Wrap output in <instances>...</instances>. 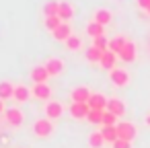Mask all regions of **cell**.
<instances>
[{"instance_id": "cell-21", "label": "cell", "mask_w": 150, "mask_h": 148, "mask_svg": "<svg viewBox=\"0 0 150 148\" xmlns=\"http://www.w3.org/2000/svg\"><path fill=\"white\" fill-rule=\"evenodd\" d=\"M101 136L105 138V142L113 144V142L119 138V134H117V125H103V127H101Z\"/></svg>"}, {"instance_id": "cell-35", "label": "cell", "mask_w": 150, "mask_h": 148, "mask_svg": "<svg viewBox=\"0 0 150 148\" xmlns=\"http://www.w3.org/2000/svg\"><path fill=\"white\" fill-rule=\"evenodd\" d=\"M148 15H150V8H148Z\"/></svg>"}, {"instance_id": "cell-22", "label": "cell", "mask_w": 150, "mask_h": 148, "mask_svg": "<svg viewBox=\"0 0 150 148\" xmlns=\"http://www.w3.org/2000/svg\"><path fill=\"white\" fill-rule=\"evenodd\" d=\"M64 43H66V50H70V52H78V50H82V37L76 35V33H72Z\"/></svg>"}, {"instance_id": "cell-11", "label": "cell", "mask_w": 150, "mask_h": 148, "mask_svg": "<svg viewBox=\"0 0 150 148\" xmlns=\"http://www.w3.org/2000/svg\"><path fill=\"white\" fill-rule=\"evenodd\" d=\"M117 54L115 52H111V50H105V54H103V58H101V68H105L107 72H111L113 68H115V64H117Z\"/></svg>"}, {"instance_id": "cell-32", "label": "cell", "mask_w": 150, "mask_h": 148, "mask_svg": "<svg viewBox=\"0 0 150 148\" xmlns=\"http://www.w3.org/2000/svg\"><path fill=\"white\" fill-rule=\"evenodd\" d=\"M138 6L144 8V11H148L150 8V0H138Z\"/></svg>"}, {"instance_id": "cell-33", "label": "cell", "mask_w": 150, "mask_h": 148, "mask_svg": "<svg viewBox=\"0 0 150 148\" xmlns=\"http://www.w3.org/2000/svg\"><path fill=\"white\" fill-rule=\"evenodd\" d=\"M4 111H6V109H4V101H2V99H0V115H2Z\"/></svg>"}, {"instance_id": "cell-30", "label": "cell", "mask_w": 150, "mask_h": 148, "mask_svg": "<svg viewBox=\"0 0 150 148\" xmlns=\"http://www.w3.org/2000/svg\"><path fill=\"white\" fill-rule=\"evenodd\" d=\"M93 45H97V47H101V50H109V39H107L105 35H101V37L93 39Z\"/></svg>"}, {"instance_id": "cell-28", "label": "cell", "mask_w": 150, "mask_h": 148, "mask_svg": "<svg viewBox=\"0 0 150 148\" xmlns=\"http://www.w3.org/2000/svg\"><path fill=\"white\" fill-rule=\"evenodd\" d=\"M62 23H64V21H62L60 17H45V29H50V31L58 29Z\"/></svg>"}, {"instance_id": "cell-18", "label": "cell", "mask_w": 150, "mask_h": 148, "mask_svg": "<svg viewBox=\"0 0 150 148\" xmlns=\"http://www.w3.org/2000/svg\"><path fill=\"white\" fill-rule=\"evenodd\" d=\"M84 31H86V35H88V37H93V39H97V37H101V35H105V27H103V25H99L97 21H88Z\"/></svg>"}, {"instance_id": "cell-4", "label": "cell", "mask_w": 150, "mask_h": 148, "mask_svg": "<svg viewBox=\"0 0 150 148\" xmlns=\"http://www.w3.org/2000/svg\"><path fill=\"white\" fill-rule=\"evenodd\" d=\"M4 119H6V123L13 125V127H21L23 121H25V113H23L19 107H8V109L4 111Z\"/></svg>"}, {"instance_id": "cell-19", "label": "cell", "mask_w": 150, "mask_h": 148, "mask_svg": "<svg viewBox=\"0 0 150 148\" xmlns=\"http://www.w3.org/2000/svg\"><path fill=\"white\" fill-rule=\"evenodd\" d=\"M47 78H50V72L45 70L43 64H41V66H35V68L31 70V80H33V82H47Z\"/></svg>"}, {"instance_id": "cell-10", "label": "cell", "mask_w": 150, "mask_h": 148, "mask_svg": "<svg viewBox=\"0 0 150 148\" xmlns=\"http://www.w3.org/2000/svg\"><path fill=\"white\" fill-rule=\"evenodd\" d=\"M105 111H109V113L121 117V115L125 113V103H123L121 99H117V97H111V99L107 101V109H105Z\"/></svg>"}, {"instance_id": "cell-29", "label": "cell", "mask_w": 150, "mask_h": 148, "mask_svg": "<svg viewBox=\"0 0 150 148\" xmlns=\"http://www.w3.org/2000/svg\"><path fill=\"white\" fill-rule=\"evenodd\" d=\"M117 119H119L117 115H113V113H109V111H103V123H101V125H117V123H119Z\"/></svg>"}, {"instance_id": "cell-16", "label": "cell", "mask_w": 150, "mask_h": 148, "mask_svg": "<svg viewBox=\"0 0 150 148\" xmlns=\"http://www.w3.org/2000/svg\"><path fill=\"white\" fill-rule=\"evenodd\" d=\"M29 97H33L29 86H25V84H15V95H13V99H15L17 103H25V101H29Z\"/></svg>"}, {"instance_id": "cell-34", "label": "cell", "mask_w": 150, "mask_h": 148, "mask_svg": "<svg viewBox=\"0 0 150 148\" xmlns=\"http://www.w3.org/2000/svg\"><path fill=\"white\" fill-rule=\"evenodd\" d=\"M146 121H148V125H150V113H148V117H146Z\"/></svg>"}, {"instance_id": "cell-24", "label": "cell", "mask_w": 150, "mask_h": 148, "mask_svg": "<svg viewBox=\"0 0 150 148\" xmlns=\"http://www.w3.org/2000/svg\"><path fill=\"white\" fill-rule=\"evenodd\" d=\"M125 43H127V39H125L123 35L111 37V39H109V50H111V52H115V54L119 56V52L123 50V45H125Z\"/></svg>"}, {"instance_id": "cell-6", "label": "cell", "mask_w": 150, "mask_h": 148, "mask_svg": "<svg viewBox=\"0 0 150 148\" xmlns=\"http://www.w3.org/2000/svg\"><path fill=\"white\" fill-rule=\"evenodd\" d=\"M64 111H66V107H64L60 101H54V99H52V101H47V103H45V111H43V113H45V117H47V119H52V121H54V119L62 117V113H64Z\"/></svg>"}, {"instance_id": "cell-1", "label": "cell", "mask_w": 150, "mask_h": 148, "mask_svg": "<svg viewBox=\"0 0 150 148\" xmlns=\"http://www.w3.org/2000/svg\"><path fill=\"white\" fill-rule=\"evenodd\" d=\"M31 132H33L35 138H50L54 134V121L47 119V117H39V119L33 121Z\"/></svg>"}, {"instance_id": "cell-14", "label": "cell", "mask_w": 150, "mask_h": 148, "mask_svg": "<svg viewBox=\"0 0 150 148\" xmlns=\"http://www.w3.org/2000/svg\"><path fill=\"white\" fill-rule=\"evenodd\" d=\"M70 35H72V27H70V23H62L58 29L52 31V37H54L56 41H66Z\"/></svg>"}, {"instance_id": "cell-15", "label": "cell", "mask_w": 150, "mask_h": 148, "mask_svg": "<svg viewBox=\"0 0 150 148\" xmlns=\"http://www.w3.org/2000/svg\"><path fill=\"white\" fill-rule=\"evenodd\" d=\"M119 60H123V62H134V60H136V43H134V41L127 39V43H125L123 50L119 52Z\"/></svg>"}, {"instance_id": "cell-7", "label": "cell", "mask_w": 150, "mask_h": 148, "mask_svg": "<svg viewBox=\"0 0 150 148\" xmlns=\"http://www.w3.org/2000/svg\"><path fill=\"white\" fill-rule=\"evenodd\" d=\"M43 66H45V70L50 72V76H60V74L64 72V60H62V58H56V56L47 58V60L43 62Z\"/></svg>"}, {"instance_id": "cell-9", "label": "cell", "mask_w": 150, "mask_h": 148, "mask_svg": "<svg viewBox=\"0 0 150 148\" xmlns=\"http://www.w3.org/2000/svg\"><path fill=\"white\" fill-rule=\"evenodd\" d=\"M91 95L93 93H91L88 86H74L72 93H70V99H72V103H88Z\"/></svg>"}, {"instance_id": "cell-3", "label": "cell", "mask_w": 150, "mask_h": 148, "mask_svg": "<svg viewBox=\"0 0 150 148\" xmlns=\"http://www.w3.org/2000/svg\"><path fill=\"white\" fill-rule=\"evenodd\" d=\"M109 82L115 84V86H125V84L129 82V72H127L125 68L115 66V68L109 72Z\"/></svg>"}, {"instance_id": "cell-27", "label": "cell", "mask_w": 150, "mask_h": 148, "mask_svg": "<svg viewBox=\"0 0 150 148\" xmlns=\"http://www.w3.org/2000/svg\"><path fill=\"white\" fill-rule=\"evenodd\" d=\"M86 121H88V123H93V125L103 123V111H99V109H91V113L86 115Z\"/></svg>"}, {"instance_id": "cell-20", "label": "cell", "mask_w": 150, "mask_h": 148, "mask_svg": "<svg viewBox=\"0 0 150 148\" xmlns=\"http://www.w3.org/2000/svg\"><path fill=\"white\" fill-rule=\"evenodd\" d=\"M15 95V84L11 80H0V99L6 101V99H13Z\"/></svg>"}, {"instance_id": "cell-31", "label": "cell", "mask_w": 150, "mask_h": 148, "mask_svg": "<svg viewBox=\"0 0 150 148\" xmlns=\"http://www.w3.org/2000/svg\"><path fill=\"white\" fill-rule=\"evenodd\" d=\"M111 148H132V142H127V140H121V138H117L113 144H111Z\"/></svg>"}, {"instance_id": "cell-12", "label": "cell", "mask_w": 150, "mask_h": 148, "mask_svg": "<svg viewBox=\"0 0 150 148\" xmlns=\"http://www.w3.org/2000/svg\"><path fill=\"white\" fill-rule=\"evenodd\" d=\"M107 101H109V99H107L103 93H93L91 99H88V107H91V109L105 111V109H107Z\"/></svg>"}, {"instance_id": "cell-13", "label": "cell", "mask_w": 150, "mask_h": 148, "mask_svg": "<svg viewBox=\"0 0 150 148\" xmlns=\"http://www.w3.org/2000/svg\"><path fill=\"white\" fill-rule=\"evenodd\" d=\"M93 21H97L99 25H109L111 21H113V15H111V11L109 8H97L95 13H93Z\"/></svg>"}, {"instance_id": "cell-23", "label": "cell", "mask_w": 150, "mask_h": 148, "mask_svg": "<svg viewBox=\"0 0 150 148\" xmlns=\"http://www.w3.org/2000/svg\"><path fill=\"white\" fill-rule=\"evenodd\" d=\"M103 54H105V50H101V47H97V45H91V47H86V60L88 62H101V58H103Z\"/></svg>"}, {"instance_id": "cell-26", "label": "cell", "mask_w": 150, "mask_h": 148, "mask_svg": "<svg viewBox=\"0 0 150 148\" xmlns=\"http://www.w3.org/2000/svg\"><path fill=\"white\" fill-rule=\"evenodd\" d=\"M103 144H105V138L101 136V132H91V136H88V146H91V148H103Z\"/></svg>"}, {"instance_id": "cell-25", "label": "cell", "mask_w": 150, "mask_h": 148, "mask_svg": "<svg viewBox=\"0 0 150 148\" xmlns=\"http://www.w3.org/2000/svg\"><path fill=\"white\" fill-rule=\"evenodd\" d=\"M58 8H60V2H56V0H50V2L43 4V17H58Z\"/></svg>"}, {"instance_id": "cell-17", "label": "cell", "mask_w": 150, "mask_h": 148, "mask_svg": "<svg viewBox=\"0 0 150 148\" xmlns=\"http://www.w3.org/2000/svg\"><path fill=\"white\" fill-rule=\"evenodd\" d=\"M58 17L64 21V23H70V19L74 17V6L70 2H60V8H58Z\"/></svg>"}, {"instance_id": "cell-8", "label": "cell", "mask_w": 150, "mask_h": 148, "mask_svg": "<svg viewBox=\"0 0 150 148\" xmlns=\"http://www.w3.org/2000/svg\"><path fill=\"white\" fill-rule=\"evenodd\" d=\"M68 113L74 119H86V115L91 113V107H88V103H70Z\"/></svg>"}, {"instance_id": "cell-2", "label": "cell", "mask_w": 150, "mask_h": 148, "mask_svg": "<svg viewBox=\"0 0 150 148\" xmlns=\"http://www.w3.org/2000/svg\"><path fill=\"white\" fill-rule=\"evenodd\" d=\"M31 95H33V99H37V101H45V103L52 101V89H50L47 82H33Z\"/></svg>"}, {"instance_id": "cell-5", "label": "cell", "mask_w": 150, "mask_h": 148, "mask_svg": "<svg viewBox=\"0 0 150 148\" xmlns=\"http://www.w3.org/2000/svg\"><path fill=\"white\" fill-rule=\"evenodd\" d=\"M117 134H119L121 140L132 142V140L138 136V130H136V125H134L132 121H119V123H117Z\"/></svg>"}]
</instances>
